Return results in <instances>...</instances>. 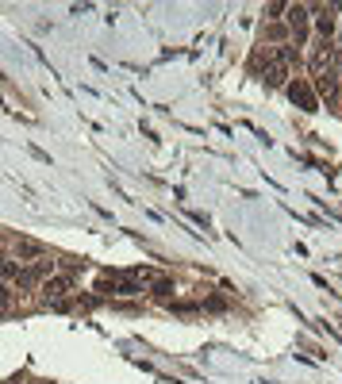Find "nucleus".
Segmentation results:
<instances>
[{
	"mask_svg": "<svg viewBox=\"0 0 342 384\" xmlns=\"http://www.w3.org/2000/svg\"><path fill=\"white\" fill-rule=\"evenodd\" d=\"M284 93H289V100H293L296 108H304V112H319V96H315V88L308 85V81H300V77H296V81H289V88H284Z\"/></svg>",
	"mask_w": 342,
	"mask_h": 384,
	"instance_id": "nucleus-1",
	"label": "nucleus"
},
{
	"mask_svg": "<svg viewBox=\"0 0 342 384\" xmlns=\"http://www.w3.org/2000/svg\"><path fill=\"white\" fill-rule=\"evenodd\" d=\"M308 23H312V8H304V4H293V8H289V31H293L296 47H300L304 38H308Z\"/></svg>",
	"mask_w": 342,
	"mask_h": 384,
	"instance_id": "nucleus-2",
	"label": "nucleus"
},
{
	"mask_svg": "<svg viewBox=\"0 0 342 384\" xmlns=\"http://www.w3.org/2000/svg\"><path fill=\"white\" fill-rule=\"evenodd\" d=\"M69 288H73V285H69V277H47L39 285V292H42V300H47V304H62Z\"/></svg>",
	"mask_w": 342,
	"mask_h": 384,
	"instance_id": "nucleus-3",
	"label": "nucleus"
},
{
	"mask_svg": "<svg viewBox=\"0 0 342 384\" xmlns=\"http://www.w3.org/2000/svg\"><path fill=\"white\" fill-rule=\"evenodd\" d=\"M315 88H319V96H327V100H339V73H331V69H323V73H315Z\"/></svg>",
	"mask_w": 342,
	"mask_h": 384,
	"instance_id": "nucleus-4",
	"label": "nucleus"
},
{
	"mask_svg": "<svg viewBox=\"0 0 342 384\" xmlns=\"http://www.w3.org/2000/svg\"><path fill=\"white\" fill-rule=\"evenodd\" d=\"M331 58H334V47H331V43H319V47L312 50V73L331 69Z\"/></svg>",
	"mask_w": 342,
	"mask_h": 384,
	"instance_id": "nucleus-5",
	"label": "nucleus"
},
{
	"mask_svg": "<svg viewBox=\"0 0 342 384\" xmlns=\"http://www.w3.org/2000/svg\"><path fill=\"white\" fill-rule=\"evenodd\" d=\"M315 27H319L323 43L334 35V16H331V8H315Z\"/></svg>",
	"mask_w": 342,
	"mask_h": 384,
	"instance_id": "nucleus-6",
	"label": "nucleus"
},
{
	"mask_svg": "<svg viewBox=\"0 0 342 384\" xmlns=\"http://www.w3.org/2000/svg\"><path fill=\"white\" fill-rule=\"evenodd\" d=\"M16 254H20V258H42V242H35V239H16Z\"/></svg>",
	"mask_w": 342,
	"mask_h": 384,
	"instance_id": "nucleus-7",
	"label": "nucleus"
},
{
	"mask_svg": "<svg viewBox=\"0 0 342 384\" xmlns=\"http://www.w3.org/2000/svg\"><path fill=\"white\" fill-rule=\"evenodd\" d=\"M16 285H20V288H35V285H42V273H39L35 265H31V269H20V277H16Z\"/></svg>",
	"mask_w": 342,
	"mask_h": 384,
	"instance_id": "nucleus-8",
	"label": "nucleus"
},
{
	"mask_svg": "<svg viewBox=\"0 0 342 384\" xmlns=\"http://www.w3.org/2000/svg\"><path fill=\"white\" fill-rule=\"evenodd\" d=\"M16 277H20V261L0 258V280H16Z\"/></svg>",
	"mask_w": 342,
	"mask_h": 384,
	"instance_id": "nucleus-9",
	"label": "nucleus"
},
{
	"mask_svg": "<svg viewBox=\"0 0 342 384\" xmlns=\"http://www.w3.org/2000/svg\"><path fill=\"white\" fill-rule=\"evenodd\" d=\"M12 307V288H8V280H0V311H8Z\"/></svg>",
	"mask_w": 342,
	"mask_h": 384,
	"instance_id": "nucleus-10",
	"label": "nucleus"
},
{
	"mask_svg": "<svg viewBox=\"0 0 342 384\" xmlns=\"http://www.w3.org/2000/svg\"><path fill=\"white\" fill-rule=\"evenodd\" d=\"M154 296L169 300V296H173V285H169V280H158V285H154Z\"/></svg>",
	"mask_w": 342,
	"mask_h": 384,
	"instance_id": "nucleus-11",
	"label": "nucleus"
}]
</instances>
